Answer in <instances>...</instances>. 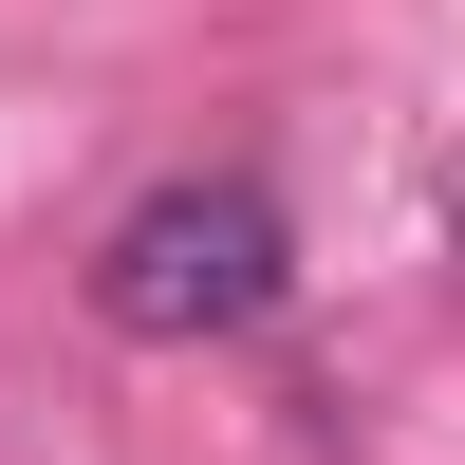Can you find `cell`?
Masks as SVG:
<instances>
[{
    "instance_id": "cell-1",
    "label": "cell",
    "mask_w": 465,
    "mask_h": 465,
    "mask_svg": "<svg viewBox=\"0 0 465 465\" xmlns=\"http://www.w3.org/2000/svg\"><path fill=\"white\" fill-rule=\"evenodd\" d=\"M280 280H298V242H280V205H261L242 168L149 186V205L94 242V317H112V335H149V354H205V335L280 317Z\"/></svg>"
}]
</instances>
